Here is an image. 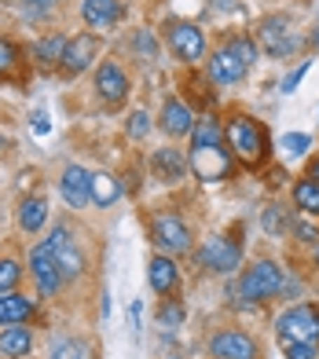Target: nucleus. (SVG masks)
Instances as JSON below:
<instances>
[{"label": "nucleus", "mask_w": 319, "mask_h": 359, "mask_svg": "<svg viewBox=\"0 0 319 359\" xmlns=\"http://www.w3.org/2000/svg\"><path fill=\"white\" fill-rule=\"evenodd\" d=\"M279 290H283V268L276 260H257V264H250L238 275V297L250 304L272 301V297H279Z\"/></svg>", "instance_id": "obj_1"}, {"label": "nucleus", "mask_w": 319, "mask_h": 359, "mask_svg": "<svg viewBox=\"0 0 319 359\" xmlns=\"http://www.w3.org/2000/svg\"><path fill=\"white\" fill-rule=\"evenodd\" d=\"M224 140H228V147H231V154L243 158V161H250V165L264 161V154H268V136H264V128L253 121V118H243V114L224 125Z\"/></svg>", "instance_id": "obj_2"}, {"label": "nucleus", "mask_w": 319, "mask_h": 359, "mask_svg": "<svg viewBox=\"0 0 319 359\" xmlns=\"http://www.w3.org/2000/svg\"><path fill=\"white\" fill-rule=\"evenodd\" d=\"M253 41H257L272 59H286V55H294L297 48H301V37L294 34V19H290V15H283V11L264 15V19L257 22Z\"/></svg>", "instance_id": "obj_3"}, {"label": "nucleus", "mask_w": 319, "mask_h": 359, "mask_svg": "<svg viewBox=\"0 0 319 359\" xmlns=\"http://www.w3.org/2000/svg\"><path fill=\"white\" fill-rule=\"evenodd\" d=\"M276 334L279 345H297V341H312L319 345V308L315 304H294L276 319Z\"/></svg>", "instance_id": "obj_4"}, {"label": "nucleus", "mask_w": 319, "mask_h": 359, "mask_svg": "<svg viewBox=\"0 0 319 359\" xmlns=\"http://www.w3.org/2000/svg\"><path fill=\"white\" fill-rule=\"evenodd\" d=\"M195 260H198V268L213 271V275H231L243 264V246L224 235H213L202 242V250H195Z\"/></svg>", "instance_id": "obj_5"}, {"label": "nucleus", "mask_w": 319, "mask_h": 359, "mask_svg": "<svg viewBox=\"0 0 319 359\" xmlns=\"http://www.w3.org/2000/svg\"><path fill=\"white\" fill-rule=\"evenodd\" d=\"M151 242H154V250H162L165 257L191 253V231L177 213H158L151 220Z\"/></svg>", "instance_id": "obj_6"}, {"label": "nucleus", "mask_w": 319, "mask_h": 359, "mask_svg": "<svg viewBox=\"0 0 319 359\" xmlns=\"http://www.w3.org/2000/svg\"><path fill=\"white\" fill-rule=\"evenodd\" d=\"M165 44L172 48V55L184 62H198L205 55V34L202 26L184 22V19H169L165 22Z\"/></svg>", "instance_id": "obj_7"}, {"label": "nucleus", "mask_w": 319, "mask_h": 359, "mask_svg": "<svg viewBox=\"0 0 319 359\" xmlns=\"http://www.w3.org/2000/svg\"><path fill=\"white\" fill-rule=\"evenodd\" d=\"M191 172H195L198 180H205V184H217V180H228L231 172V151L224 143L220 147H191Z\"/></svg>", "instance_id": "obj_8"}, {"label": "nucleus", "mask_w": 319, "mask_h": 359, "mask_svg": "<svg viewBox=\"0 0 319 359\" xmlns=\"http://www.w3.org/2000/svg\"><path fill=\"white\" fill-rule=\"evenodd\" d=\"M29 275H34L37 290L44 293V297H55V293L62 290V268L55 260V250L48 246V242H41V246H34V253H29Z\"/></svg>", "instance_id": "obj_9"}, {"label": "nucleus", "mask_w": 319, "mask_h": 359, "mask_svg": "<svg viewBox=\"0 0 319 359\" xmlns=\"http://www.w3.org/2000/svg\"><path fill=\"white\" fill-rule=\"evenodd\" d=\"M205 70H210V77L217 81L220 88H231V85H238V81L246 77V59L235 52V44L228 41V44H220L217 52L210 55V62H205Z\"/></svg>", "instance_id": "obj_10"}, {"label": "nucleus", "mask_w": 319, "mask_h": 359, "mask_svg": "<svg viewBox=\"0 0 319 359\" xmlns=\"http://www.w3.org/2000/svg\"><path fill=\"white\" fill-rule=\"evenodd\" d=\"M95 92H100V100L110 103V107H121L129 100V74H125L118 62H100V70H95Z\"/></svg>", "instance_id": "obj_11"}, {"label": "nucleus", "mask_w": 319, "mask_h": 359, "mask_svg": "<svg viewBox=\"0 0 319 359\" xmlns=\"http://www.w3.org/2000/svg\"><path fill=\"white\" fill-rule=\"evenodd\" d=\"M210 355L213 359H257L261 348L246 330H224L210 341Z\"/></svg>", "instance_id": "obj_12"}, {"label": "nucleus", "mask_w": 319, "mask_h": 359, "mask_svg": "<svg viewBox=\"0 0 319 359\" xmlns=\"http://www.w3.org/2000/svg\"><path fill=\"white\" fill-rule=\"evenodd\" d=\"M59 191L67 198V205H74V209L92 205V172L85 165H67L62 180H59Z\"/></svg>", "instance_id": "obj_13"}, {"label": "nucleus", "mask_w": 319, "mask_h": 359, "mask_svg": "<svg viewBox=\"0 0 319 359\" xmlns=\"http://www.w3.org/2000/svg\"><path fill=\"white\" fill-rule=\"evenodd\" d=\"M95 48H100V41H95L92 34H77V37L67 44V55H62V74L74 77V74L88 70L92 59H95Z\"/></svg>", "instance_id": "obj_14"}, {"label": "nucleus", "mask_w": 319, "mask_h": 359, "mask_svg": "<svg viewBox=\"0 0 319 359\" xmlns=\"http://www.w3.org/2000/svg\"><path fill=\"white\" fill-rule=\"evenodd\" d=\"M162 133L165 136H172V140H180V136H191V128H195V114L187 110V103H180V100H165L162 103Z\"/></svg>", "instance_id": "obj_15"}, {"label": "nucleus", "mask_w": 319, "mask_h": 359, "mask_svg": "<svg viewBox=\"0 0 319 359\" xmlns=\"http://www.w3.org/2000/svg\"><path fill=\"white\" fill-rule=\"evenodd\" d=\"M154 172L165 180V184H177V180H184L191 172V161L184 151H177V147H158L154 151Z\"/></svg>", "instance_id": "obj_16"}, {"label": "nucleus", "mask_w": 319, "mask_h": 359, "mask_svg": "<svg viewBox=\"0 0 319 359\" xmlns=\"http://www.w3.org/2000/svg\"><path fill=\"white\" fill-rule=\"evenodd\" d=\"M147 283L154 293H172L180 283V271H177V257H165V253H158L151 257V264H147Z\"/></svg>", "instance_id": "obj_17"}, {"label": "nucleus", "mask_w": 319, "mask_h": 359, "mask_svg": "<svg viewBox=\"0 0 319 359\" xmlns=\"http://www.w3.org/2000/svg\"><path fill=\"white\" fill-rule=\"evenodd\" d=\"M67 44H70V37L48 34V37H37L34 44H29V55H34V62L41 70H52L55 62H62V55H67Z\"/></svg>", "instance_id": "obj_18"}, {"label": "nucleus", "mask_w": 319, "mask_h": 359, "mask_svg": "<svg viewBox=\"0 0 319 359\" xmlns=\"http://www.w3.org/2000/svg\"><path fill=\"white\" fill-rule=\"evenodd\" d=\"M34 316V301L22 297V293H0V326H15V323H29Z\"/></svg>", "instance_id": "obj_19"}, {"label": "nucleus", "mask_w": 319, "mask_h": 359, "mask_svg": "<svg viewBox=\"0 0 319 359\" xmlns=\"http://www.w3.org/2000/svg\"><path fill=\"white\" fill-rule=\"evenodd\" d=\"M29 348H34V334H29V326L15 323V326H8V330H0V355L22 359V355H29Z\"/></svg>", "instance_id": "obj_20"}, {"label": "nucleus", "mask_w": 319, "mask_h": 359, "mask_svg": "<svg viewBox=\"0 0 319 359\" xmlns=\"http://www.w3.org/2000/svg\"><path fill=\"white\" fill-rule=\"evenodd\" d=\"M81 15L88 26H114L125 15V8L118 0H81Z\"/></svg>", "instance_id": "obj_21"}, {"label": "nucleus", "mask_w": 319, "mask_h": 359, "mask_svg": "<svg viewBox=\"0 0 319 359\" xmlns=\"http://www.w3.org/2000/svg\"><path fill=\"white\" fill-rule=\"evenodd\" d=\"M44 224H48V202L41 198V194L22 198V205H19V227H22V231L26 235H37Z\"/></svg>", "instance_id": "obj_22"}, {"label": "nucleus", "mask_w": 319, "mask_h": 359, "mask_svg": "<svg viewBox=\"0 0 319 359\" xmlns=\"http://www.w3.org/2000/svg\"><path fill=\"white\" fill-rule=\"evenodd\" d=\"M121 198V180L110 172H92V202L95 205H114Z\"/></svg>", "instance_id": "obj_23"}, {"label": "nucleus", "mask_w": 319, "mask_h": 359, "mask_svg": "<svg viewBox=\"0 0 319 359\" xmlns=\"http://www.w3.org/2000/svg\"><path fill=\"white\" fill-rule=\"evenodd\" d=\"M294 205L308 217H319V184L315 180H297L294 184Z\"/></svg>", "instance_id": "obj_24"}, {"label": "nucleus", "mask_w": 319, "mask_h": 359, "mask_svg": "<svg viewBox=\"0 0 319 359\" xmlns=\"http://www.w3.org/2000/svg\"><path fill=\"white\" fill-rule=\"evenodd\" d=\"M224 143V128H220L213 118H202L191 128V147H220Z\"/></svg>", "instance_id": "obj_25"}, {"label": "nucleus", "mask_w": 319, "mask_h": 359, "mask_svg": "<svg viewBox=\"0 0 319 359\" xmlns=\"http://www.w3.org/2000/svg\"><path fill=\"white\" fill-rule=\"evenodd\" d=\"M52 359H95L92 355V345L81 337H59L52 345Z\"/></svg>", "instance_id": "obj_26"}, {"label": "nucleus", "mask_w": 319, "mask_h": 359, "mask_svg": "<svg viewBox=\"0 0 319 359\" xmlns=\"http://www.w3.org/2000/svg\"><path fill=\"white\" fill-rule=\"evenodd\" d=\"M55 260H59V268H62V279H77V275L85 271V253L77 250L74 242H70V246H59L55 250Z\"/></svg>", "instance_id": "obj_27"}, {"label": "nucleus", "mask_w": 319, "mask_h": 359, "mask_svg": "<svg viewBox=\"0 0 319 359\" xmlns=\"http://www.w3.org/2000/svg\"><path fill=\"white\" fill-rule=\"evenodd\" d=\"M19 279H22V264H19V260H11V257H4V260H0V293L15 290Z\"/></svg>", "instance_id": "obj_28"}, {"label": "nucleus", "mask_w": 319, "mask_h": 359, "mask_svg": "<svg viewBox=\"0 0 319 359\" xmlns=\"http://www.w3.org/2000/svg\"><path fill=\"white\" fill-rule=\"evenodd\" d=\"M133 48H136V52L147 59V62L158 59V41H154L151 29H136V34H133Z\"/></svg>", "instance_id": "obj_29"}, {"label": "nucleus", "mask_w": 319, "mask_h": 359, "mask_svg": "<svg viewBox=\"0 0 319 359\" xmlns=\"http://www.w3.org/2000/svg\"><path fill=\"white\" fill-rule=\"evenodd\" d=\"M180 323H184V304L165 301V304H162V312H158V326H162V330H177Z\"/></svg>", "instance_id": "obj_30"}, {"label": "nucleus", "mask_w": 319, "mask_h": 359, "mask_svg": "<svg viewBox=\"0 0 319 359\" xmlns=\"http://www.w3.org/2000/svg\"><path fill=\"white\" fill-rule=\"evenodd\" d=\"M44 15H52V0H22V19L41 22Z\"/></svg>", "instance_id": "obj_31"}, {"label": "nucleus", "mask_w": 319, "mask_h": 359, "mask_svg": "<svg viewBox=\"0 0 319 359\" xmlns=\"http://www.w3.org/2000/svg\"><path fill=\"white\" fill-rule=\"evenodd\" d=\"M129 136H133V140H147V136H151V114H147V110H133Z\"/></svg>", "instance_id": "obj_32"}, {"label": "nucleus", "mask_w": 319, "mask_h": 359, "mask_svg": "<svg viewBox=\"0 0 319 359\" xmlns=\"http://www.w3.org/2000/svg\"><path fill=\"white\" fill-rule=\"evenodd\" d=\"M308 147H312V136H305V133H286V136H283V151L294 154V158H301Z\"/></svg>", "instance_id": "obj_33"}, {"label": "nucleus", "mask_w": 319, "mask_h": 359, "mask_svg": "<svg viewBox=\"0 0 319 359\" xmlns=\"http://www.w3.org/2000/svg\"><path fill=\"white\" fill-rule=\"evenodd\" d=\"M15 62H19V48H15L8 37H0V74H8Z\"/></svg>", "instance_id": "obj_34"}, {"label": "nucleus", "mask_w": 319, "mask_h": 359, "mask_svg": "<svg viewBox=\"0 0 319 359\" xmlns=\"http://www.w3.org/2000/svg\"><path fill=\"white\" fill-rule=\"evenodd\" d=\"M286 359H319V345H312V341H297V345H286Z\"/></svg>", "instance_id": "obj_35"}, {"label": "nucleus", "mask_w": 319, "mask_h": 359, "mask_svg": "<svg viewBox=\"0 0 319 359\" xmlns=\"http://www.w3.org/2000/svg\"><path fill=\"white\" fill-rule=\"evenodd\" d=\"M305 74H308V62H297V70H294V74H286V77L279 81V92H283V95H290V92L301 85V77H305Z\"/></svg>", "instance_id": "obj_36"}, {"label": "nucleus", "mask_w": 319, "mask_h": 359, "mask_svg": "<svg viewBox=\"0 0 319 359\" xmlns=\"http://www.w3.org/2000/svg\"><path fill=\"white\" fill-rule=\"evenodd\" d=\"M264 231L283 235V205H272V209L264 213Z\"/></svg>", "instance_id": "obj_37"}, {"label": "nucleus", "mask_w": 319, "mask_h": 359, "mask_svg": "<svg viewBox=\"0 0 319 359\" xmlns=\"http://www.w3.org/2000/svg\"><path fill=\"white\" fill-rule=\"evenodd\" d=\"M44 242H48L52 250H59V246H70V242H74V238H70V227H67V224H55V231L48 235Z\"/></svg>", "instance_id": "obj_38"}, {"label": "nucleus", "mask_w": 319, "mask_h": 359, "mask_svg": "<svg viewBox=\"0 0 319 359\" xmlns=\"http://www.w3.org/2000/svg\"><path fill=\"white\" fill-rule=\"evenodd\" d=\"M129 319H133V330H143V304L140 301L129 304Z\"/></svg>", "instance_id": "obj_39"}, {"label": "nucleus", "mask_w": 319, "mask_h": 359, "mask_svg": "<svg viewBox=\"0 0 319 359\" xmlns=\"http://www.w3.org/2000/svg\"><path fill=\"white\" fill-rule=\"evenodd\" d=\"M294 231L301 235V242H319V231H315V227H308V224H294Z\"/></svg>", "instance_id": "obj_40"}, {"label": "nucleus", "mask_w": 319, "mask_h": 359, "mask_svg": "<svg viewBox=\"0 0 319 359\" xmlns=\"http://www.w3.org/2000/svg\"><path fill=\"white\" fill-rule=\"evenodd\" d=\"M48 128H52V125H48V114L37 110V114H34V133H37V136H48Z\"/></svg>", "instance_id": "obj_41"}, {"label": "nucleus", "mask_w": 319, "mask_h": 359, "mask_svg": "<svg viewBox=\"0 0 319 359\" xmlns=\"http://www.w3.org/2000/svg\"><path fill=\"white\" fill-rule=\"evenodd\" d=\"M308 180H315V184H319V161H312V172H308Z\"/></svg>", "instance_id": "obj_42"}, {"label": "nucleus", "mask_w": 319, "mask_h": 359, "mask_svg": "<svg viewBox=\"0 0 319 359\" xmlns=\"http://www.w3.org/2000/svg\"><path fill=\"white\" fill-rule=\"evenodd\" d=\"M312 48H319V26L312 29Z\"/></svg>", "instance_id": "obj_43"}, {"label": "nucleus", "mask_w": 319, "mask_h": 359, "mask_svg": "<svg viewBox=\"0 0 319 359\" xmlns=\"http://www.w3.org/2000/svg\"><path fill=\"white\" fill-rule=\"evenodd\" d=\"M4 147H8V140H4V136H0V154H4Z\"/></svg>", "instance_id": "obj_44"}, {"label": "nucleus", "mask_w": 319, "mask_h": 359, "mask_svg": "<svg viewBox=\"0 0 319 359\" xmlns=\"http://www.w3.org/2000/svg\"><path fill=\"white\" fill-rule=\"evenodd\" d=\"M315 264H319V246H315Z\"/></svg>", "instance_id": "obj_45"}, {"label": "nucleus", "mask_w": 319, "mask_h": 359, "mask_svg": "<svg viewBox=\"0 0 319 359\" xmlns=\"http://www.w3.org/2000/svg\"><path fill=\"white\" fill-rule=\"evenodd\" d=\"M315 4H319V0H315Z\"/></svg>", "instance_id": "obj_46"}]
</instances>
